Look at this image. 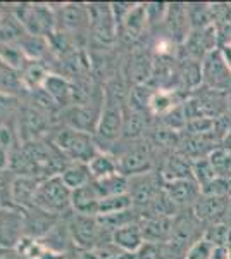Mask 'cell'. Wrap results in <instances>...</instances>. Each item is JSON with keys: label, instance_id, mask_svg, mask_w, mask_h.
<instances>
[{"label": "cell", "instance_id": "cell-24", "mask_svg": "<svg viewBox=\"0 0 231 259\" xmlns=\"http://www.w3.org/2000/svg\"><path fill=\"white\" fill-rule=\"evenodd\" d=\"M88 169H90L91 180H102L111 175L119 173V166H117L116 156H111L109 152H99L97 156L88 162Z\"/></svg>", "mask_w": 231, "mask_h": 259}, {"label": "cell", "instance_id": "cell-19", "mask_svg": "<svg viewBox=\"0 0 231 259\" xmlns=\"http://www.w3.org/2000/svg\"><path fill=\"white\" fill-rule=\"evenodd\" d=\"M112 244H114L116 247L126 250V252L136 254L138 249L145 244L144 232H142V227H140V221H138V223L126 225V227L116 230V232H112Z\"/></svg>", "mask_w": 231, "mask_h": 259}, {"label": "cell", "instance_id": "cell-32", "mask_svg": "<svg viewBox=\"0 0 231 259\" xmlns=\"http://www.w3.org/2000/svg\"><path fill=\"white\" fill-rule=\"evenodd\" d=\"M214 250H216V247L202 237V239L197 240L195 244L187 250L184 259H212Z\"/></svg>", "mask_w": 231, "mask_h": 259}, {"label": "cell", "instance_id": "cell-13", "mask_svg": "<svg viewBox=\"0 0 231 259\" xmlns=\"http://www.w3.org/2000/svg\"><path fill=\"white\" fill-rule=\"evenodd\" d=\"M164 26H166L167 31V40H171L173 44H184V40L192 33L187 6L184 4H169L166 19H164Z\"/></svg>", "mask_w": 231, "mask_h": 259}, {"label": "cell", "instance_id": "cell-40", "mask_svg": "<svg viewBox=\"0 0 231 259\" xmlns=\"http://www.w3.org/2000/svg\"><path fill=\"white\" fill-rule=\"evenodd\" d=\"M229 180H231V175H229Z\"/></svg>", "mask_w": 231, "mask_h": 259}, {"label": "cell", "instance_id": "cell-4", "mask_svg": "<svg viewBox=\"0 0 231 259\" xmlns=\"http://www.w3.org/2000/svg\"><path fill=\"white\" fill-rule=\"evenodd\" d=\"M119 173L131 178L138 175H145L154 168V147L147 140H131V144L126 145L116 156Z\"/></svg>", "mask_w": 231, "mask_h": 259}, {"label": "cell", "instance_id": "cell-33", "mask_svg": "<svg viewBox=\"0 0 231 259\" xmlns=\"http://www.w3.org/2000/svg\"><path fill=\"white\" fill-rule=\"evenodd\" d=\"M95 252H97V256H99V259H136V254L126 252V250L116 247L112 242L95 249Z\"/></svg>", "mask_w": 231, "mask_h": 259}, {"label": "cell", "instance_id": "cell-9", "mask_svg": "<svg viewBox=\"0 0 231 259\" xmlns=\"http://www.w3.org/2000/svg\"><path fill=\"white\" fill-rule=\"evenodd\" d=\"M90 11V26L94 30L95 38L100 44H112L119 35V28L116 23V16L112 6L109 4H91L88 6Z\"/></svg>", "mask_w": 231, "mask_h": 259}, {"label": "cell", "instance_id": "cell-20", "mask_svg": "<svg viewBox=\"0 0 231 259\" xmlns=\"http://www.w3.org/2000/svg\"><path fill=\"white\" fill-rule=\"evenodd\" d=\"M140 227L145 242H167L171 237V228H173V218H162V216L142 218Z\"/></svg>", "mask_w": 231, "mask_h": 259}, {"label": "cell", "instance_id": "cell-12", "mask_svg": "<svg viewBox=\"0 0 231 259\" xmlns=\"http://www.w3.org/2000/svg\"><path fill=\"white\" fill-rule=\"evenodd\" d=\"M164 192L179 211L192 209L195 202L202 195V189L193 178L174 180V182H164Z\"/></svg>", "mask_w": 231, "mask_h": 259}, {"label": "cell", "instance_id": "cell-26", "mask_svg": "<svg viewBox=\"0 0 231 259\" xmlns=\"http://www.w3.org/2000/svg\"><path fill=\"white\" fill-rule=\"evenodd\" d=\"M154 64L150 56L144 50L135 52L129 59V78H133V81L136 85H145V80L152 74Z\"/></svg>", "mask_w": 231, "mask_h": 259}, {"label": "cell", "instance_id": "cell-1", "mask_svg": "<svg viewBox=\"0 0 231 259\" xmlns=\"http://www.w3.org/2000/svg\"><path fill=\"white\" fill-rule=\"evenodd\" d=\"M124 132V109L121 107V100L107 92V97L104 100L100 118L95 128L97 144L112 145L123 137Z\"/></svg>", "mask_w": 231, "mask_h": 259}, {"label": "cell", "instance_id": "cell-15", "mask_svg": "<svg viewBox=\"0 0 231 259\" xmlns=\"http://www.w3.org/2000/svg\"><path fill=\"white\" fill-rule=\"evenodd\" d=\"M149 26V21H147V11H145V4L135 6L129 14L123 19V23L119 24L121 36L126 44H136L138 40L144 36L145 28Z\"/></svg>", "mask_w": 231, "mask_h": 259}, {"label": "cell", "instance_id": "cell-36", "mask_svg": "<svg viewBox=\"0 0 231 259\" xmlns=\"http://www.w3.org/2000/svg\"><path fill=\"white\" fill-rule=\"evenodd\" d=\"M9 156H7V150L4 147H0V173H4V169L9 166Z\"/></svg>", "mask_w": 231, "mask_h": 259}, {"label": "cell", "instance_id": "cell-34", "mask_svg": "<svg viewBox=\"0 0 231 259\" xmlns=\"http://www.w3.org/2000/svg\"><path fill=\"white\" fill-rule=\"evenodd\" d=\"M47 74H45V71L40 68V66H33V68H29L26 71V76H24V80L29 83V87H36L38 83H45L47 80Z\"/></svg>", "mask_w": 231, "mask_h": 259}, {"label": "cell", "instance_id": "cell-29", "mask_svg": "<svg viewBox=\"0 0 231 259\" xmlns=\"http://www.w3.org/2000/svg\"><path fill=\"white\" fill-rule=\"evenodd\" d=\"M128 209H133V200H131V197H129V194L114 195V197L100 199L99 216L117 214V212H124Z\"/></svg>", "mask_w": 231, "mask_h": 259}, {"label": "cell", "instance_id": "cell-14", "mask_svg": "<svg viewBox=\"0 0 231 259\" xmlns=\"http://www.w3.org/2000/svg\"><path fill=\"white\" fill-rule=\"evenodd\" d=\"M23 214H24V232H26V237H29V239L41 240L57 225V216L50 214V212L43 209H38V207L26 209Z\"/></svg>", "mask_w": 231, "mask_h": 259}, {"label": "cell", "instance_id": "cell-37", "mask_svg": "<svg viewBox=\"0 0 231 259\" xmlns=\"http://www.w3.org/2000/svg\"><path fill=\"white\" fill-rule=\"evenodd\" d=\"M0 259H29V257L24 256V254L19 252V250H6V252H4V256Z\"/></svg>", "mask_w": 231, "mask_h": 259}, {"label": "cell", "instance_id": "cell-35", "mask_svg": "<svg viewBox=\"0 0 231 259\" xmlns=\"http://www.w3.org/2000/svg\"><path fill=\"white\" fill-rule=\"evenodd\" d=\"M219 49H221V54H222V57H224L226 64H228L231 69V44H222L219 45Z\"/></svg>", "mask_w": 231, "mask_h": 259}, {"label": "cell", "instance_id": "cell-23", "mask_svg": "<svg viewBox=\"0 0 231 259\" xmlns=\"http://www.w3.org/2000/svg\"><path fill=\"white\" fill-rule=\"evenodd\" d=\"M61 178L71 190H76L79 187L94 182L88 164H85V162H71L61 171Z\"/></svg>", "mask_w": 231, "mask_h": 259}, {"label": "cell", "instance_id": "cell-25", "mask_svg": "<svg viewBox=\"0 0 231 259\" xmlns=\"http://www.w3.org/2000/svg\"><path fill=\"white\" fill-rule=\"evenodd\" d=\"M61 21L62 26L69 28V30H79V28L90 24V11L85 6L79 4H71L64 6L61 11Z\"/></svg>", "mask_w": 231, "mask_h": 259}, {"label": "cell", "instance_id": "cell-11", "mask_svg": "<svg viewBox=\"0 0 231 259\" xmlns=\"http://www.w3.org/2000/svg\"><path fill=\"white\" fill-rule=\"evenodd\" d=\"M229 199L231 197H216V195L202 194L195 202V206L192 207V211L197 216V220L207 228L211 225L226 221L229 209Z\"/></svg>", "mask_w": 231, "mask_h": 259}, {"label": "cell", "instance_id": "cell-30", "mask_svg": "<svg viewBox=\"0 0 231 259\" xmlns=\"http://www.w3.org/2000/svg\"><path fill=\"white\" fill-rule=\"evenodd\" d=\"M192 175H193V180L200 185V189L217 177L216 169H214L209 157H200V159L192 161Z\"/></svg>", "mask_w": 231, "mask_h": 259}, {"label": "cell", "instance_id": "cell-17", "mask_svg": "<svg viewBox=\"0 0 231 259\" xmlns=\"http://www.w3.org/2000/svg\"><path fill=\"white\" fill-rule=\"evenodd\" d=\"M99 204L100 197L94 187V182L79 187L71 194V207H73L76 214L99 216Z\"/></svg>", "mask_w": 231, "mask_h": 259}, {"label": "cell", "instance_id": "cell-38", "mask_svg": "<svg viewBox=\"0 0 231 259\" xmlns=\"http://www.w3.org/2000/svg\"><path fill=\"white\" fill-rule=\"evenodd\" d=\"M226 114L231 118V94H228V100H226Z\"/></svg>", "mask_w": 231, "mask_h": 259}, {"label": "cell", "instance_id": "cell-7", "mask_svg": "<svg viewBox=\"0 0 231 259\" xmlns=\"http://www.w3.org/2000/svg\"><path fill=\"white\" fill-rule=\"evenodd\" d=\"M162 190H164V180L161 177V173L149 171L145 175H138V177L129 178L128 194L133 200V207L140 212V216Z\"/></svg>", "mask_w": 231, "mask_h": 259}, {"label": "cell", "instance_id": "cell-18", "mask_svg": "<svg viewBox=\"0 0 231 259\" xmlns=\"http://www.w3.org/2000/svg\"><path fill=\"white\" fill-rule=\"evenodd\" d=\"M161 177L164 182H174V180L193 178L192 175V161L179 150L169 152L161 166Z\"/></svg>", "mask_w": 231, "mask_h": 259}, {"label": "cell", "instance_id": "cell-10", "mask_svg": "<svg viewBox=\"0 0 231 259\" xmlns=\"http://www.w3.org/2000/svg\"><path fill=\"white\" fill-rule=\"evenodd\" d=\"M24 214L12 207L0 209V247L14 250L24 240Z\"/></svg>", "mask_w": 231, "mask_h": 259}, {"label": "cell", "instance_id": "cell-6", "mask_svg": "<svg viewBox=\"0 0 231 259\" xmlns=\"http://www.w3.org/2000/svg\"><path fill=\"white\" fill-rule=\"evenodd\" d=\"M205 227L197 220L192 209L179 211L173 218V228H171V237L167 242L178 247L187 256V250L204 237Z\"/></svg>", "mask_w": 231, "mask_h": 259}, {"label": "cell", "instance_id": "cell-3", "mask_svg": "<svg viewBox=\"0 0 231 259\" xmlns=\"http://www.w3.org/2000/svg\"><path fill=\"white\" fill-rule=\"evenodd\" d=\"M73 244L83 250H95L111 242H104V237H112L107 230L102 228L97 216H83L74 212L68 223Z\"/></svg>", "mask_w": 231, "mask_h": 259}, {"label": "cell", "instance_id": "cell-5", "mask_svg": "<svg viewBox=\"0 0 231 259\" xmlns=\"http://www.w3.org/2000/svg\"><path fill=\"white\" fill-rule=\"evenodd\" d=\"M57 147L71 157L74 162H85L88 164L97 154L100 152L97 149V140L90 133L78 132V130H64L57 135Z\"/></svg>", "mask_w": 231, "mask_h": 259}, {"label": "cell", "instance_id": "cell-21", "mask_svg": "<svg viewBox=\"0 0 231 259\" xmlns=\"http://www.w3.org/2000/svg\"><path fill=\"white\" fill-rule=\"evenodd\" d=\"M94 187L100 199L114 197V195L128 194L129 189V178L124 177L123 173H116L111 177H106L102 180H94Z\"/></svg>", "mask_w": 231, "mask_h": 259}, {"label": "cell", "instance_id": "cell-39", "mask_svg": "<svg viewBox=\"0 0 231 259\" xmlns=\"http://www.w3.org/2000/svg\"><path fill=\"white\" fill-rule=\"evenodd\" d=\"M4 252H6V249H2V247H0V257L4 256Z\"/></svg>", "mask_w": 231, "mask_h": 259}, {"label": "cell", "instance_id": "cell-8", "mask_svg": "<svg viewBox=\"0 0 231 259\" xmlns=\"http://www.w3.org/2000/svg\"><path fill=\"white\" fill-rule=\"evenodd\" d=\"M200 68H202L204 87L222 92V94H231V69L226 64L219 47L204 57Z\"/></svg>", "mask_w": 231, "mask_h": 259}, {"label": "cell", "instance_id": "cell-2", "mask_svg": "<svg viewBox=\"0 0 231 259\" xmlns=\"http://www.w3.org/2000/svg\"><path fill=\"white\" fill-rule=\"evenodd\" d=\"M71 194L73 190L62 182L61 175H54L41 180L35 197V207L43 209L54 216L66 212L71 207Z\"/></svg>", "mask_w": 231, "mask_h": 259}, {"label": "cell", "instance_id": "cell-22", "mask_svg": "<svg viewBox=\"0 0 231 259\" xmlns=\"http://www.w3.org/2000/svg\"><path fill=\"white\" fill-rule=\"evenodd\" d=\"M23 23L31 31V35L35 36V35H45V33L52 30L54 19L49 14V11L43 9V7H31V9L24 11Z\"/></svg>", "mask_w": 231, "mask_h": 259}, {"label": "cell", "instance_id": "cell-16", "mask_svg": "<svg viewBox=\"0 0 231 259\" xmlns=\"http://www.w3.org/2000/svg\"><path fill=\"white\" fill-rule=\"evenodd\" d=\"M38 185L40 182L33 177H16L11 185L12 204L24 211L35 207V197Z\"/></svg>", "mask_w": 231, "mask_h": 259}, {"label": "cell", "instance_id": "cell-31", "mask_svg": "<svg viewBox=\"0 0 231 259\" xmlns=\"http://www.w3.org/2000/svg\"><path fill=\"white\" fill-rule=\"evenodd\" d=\"M45 90H47V94L52 97L54 100H59V102H66L71 94H73V90H71V87L68 85V81L62 80V78L59 76H49L47 80H45Z\"/></svg>", "mask_w": 231, "mask_h": 259}, {"label": "cell", "instance_id": "cell-27", "mask_svg": "<svg viewBox=\"0 0 231 259\" xmlns=\"http://www.w3.org/2000/svg\"><path fill=\"white\" fill-rule=\"evenodd\" d=\"M187 6L188 21H190L192 31L195 30H205V28L212 26V6L209 4H184Z\"/></svg>", "mask_w": 231, "mask_h": 259}, {"label": "cell", "instance_id": "cell-28", "mask_svg": "<svg viewBox=\"0 0 231 259\" xmlns=\"http://www.w3.org/2000/svg\"><path fill=\"white\" fill-rule=\"evenodd\" d=\"M204 239L209 240L214 247H229L231 245V225L228 221L211 225L205 228Z\"/></svg>", "mask_w": 231, "mask_h": 259}, {"label": "cell", "instance_id": "cell-41", "mask_svg": "<svg viewBox=\"0 0 231 259\" xmlns=\"http://www.w3.org/2000/svg\"><path fill=\"white\" fill-rule=\"evenodd\" d=\"M0 209H2V207H0Z\"/></svg>", "mask_w": 231, "mask_h": 259}]
</instances>
